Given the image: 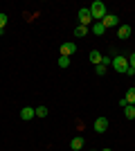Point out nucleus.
Masks as SVG:
<instances>
[{
	"mask_svg": "<svg viewBox=\"0 0 135 151\" xmlns=\"http://www.w3.org/2000/svg\"><path fill=\"white\" fill-rule=\"evenodd\" d=\"M88 9H90V16H92V18H97L99 23L106 18V5H104L101 0H95V2H92Z\"/></svg>",
	"mask_w": 135,
	"mask_h": 151,
	"instance_id": "f257e3e1",
	"label": "nucleus"
},
{
	"mask_svg": "<svg viewBox=\"0 0 135 151\" xmlns=\"http://www.w3.org/2000/svg\"><path fill=\"white\" fill-rule=\"evenodd\" d=\"M110 63H113V68H115L117 72L126 75V70H129V59H126V57H122V54H119V57H115Z\"/></svg>",
	"mask_w": 135,
	"mask_h": 151,
	"instance_id": "f03ea898",
	"label": "nucleus"
},
{
	"mask_svg": "<svg viewBox=\"0 0 135 151\" xmlns=\"http://www.w3.org/2000/svg\"><path fill=\"white\" fill-rule=\"evenodd\" d=\"M90 20H92V16H90V9H88V7H84V9H79V23L88 27V23H90Z\"/></svg>",
	"mask_w": 135,
	"mask_h": 151,
	"instance_id": "7ed1b4c3",
	"label": "nucleus"
},
{
	"mask_svg": "<svg viewBox=\"0 0 135 151\" xmlns=\"http://www.w3.org/2000/svg\"><path fill=\"white\" fill-rule=\"evenodd\" d=\"M101 23H104V27L108 29V27H115V25H119V18H117L115 14H106V18H104Z\"/></svg>",
	"mask_w": 135,
	"mask_h": 151,
	"instance_id": "20e7f679",
	"label": "nucleus"
},
{
	"mask_svg": "<svg viewBox=\"0 0 135 151\" xmlns=\"http://www.w3.org/2000/svg\"><path fill=\"white\" fill-rule=\"evenodd\" d=\"M77 52V45L74 43H63L61 45V57H70V54H74Z\"/></svg>",
	"mask_w": 135,
	"mask_h": 151,
	"instance_id": "39448f33",
	"label": "nucleus"
},
{
	"mask_svg": "<svg viewBox=\"0 0 135 151\" xmlns=\"http://www.w3.org/2000/svg\"><path fill=\"white\" fill-rule=\"evenodd\" d=\"M106 129H108V120H106V117H97V120H95V131L104 133Z\"/></svg>",
	"mask_w": 135,
	"mask_h": 151,
	"instance_id": "423d86ee",
	"label": "nucleus"
},
{
	"mask_svg": "<svg viewBox=\"0 0 135 151\" xmlns=\"http://www.w3.org/2000/svg\"><path fill=\"white\" fill-rule=\"evenodd\" d=\"M20 117H23L25 122H29L32 117H36V108H29V106H25L23 111H20Z\"/></svg>",
	"mask_w": 135,
	"mask_h": 151,
	"instance_id": "0eeeda50",
	"label": "nucleus"
},
{
	"mask_svg": "<svg viewBox=\"0 0 135 151\" xmlns=\"http://www.w3.org/2000/svg\"><path fill=\"white\" fill-rule=\"evenodd\" d=\"M131 32H133V29H131V25H119V29H117V36L124 41V38H129V36H131Z\"/></svg>",
	"mask_w": 135,
	"mask_h": 151,
	"instance_id": "6e6552de",
	"label": "nucleus"
},
{
	"mask_svg": "<svg viewBox=\"0 0 135 151\" xmlns=\"http://www.w3.org/2000/svg\"><path fill=\"white\" fill-rule=\"evenodd\" d=\"M90 61L95 63V65H99V63H104V54H101V52H97V50H92V52H90Z\"/></svg>",
	"mask_w": 135,
	"mask_h": 151,
	"instance_id": "1a4fd4ad",
	"label": "nucleus"
},
{
	"mask_svg": "<svg viewBox=\"0 0 135 151\" xmlns=\"http://www.w3.org/2000/svg\"><path fill=\"white\" fill-rule=\"evenodd\" d=\"M124 115H126V120H135V106L133 104L124 106Z\"/></svg>",
	"mask_w": 135,
	"mask_h": 151,
	"instance_id": "9d476101",
	"label": "nucleus"
},
{
	"mask_svg": "<svg viewBox=\"0 0 135 151\" xmlns=\"http://www.w3.org/2000/svg\"><path fill=\"white\" fill-rule=\"evenodd\" d=\"M70 147H72L74 151H77V149H81V147H84V138H79V135H77V138H72Z\"/></svg>",
	"mask_w": 135,
	"mask_h": 151,
	"instance_id": "9b49d317",
	"label": "nucleus"
},
{
	"mask_svg": "<svg viewBox=\"0 0 135 151\" xmlns=\"http://www.w3.org/2000/svg\"><path fill=\"white\" fill-rule=\"evenodd\" d=\"M86 34H88V27H86V25L74 27V36H79V38H81V36H86Z\"/></svg>",
	"mask_w": 135,
	"mask_h": 151,
	"instance_id": "f8f14e48",
	"label": "nucleus"
},
{
	"mask_svg": "<svg viewBox=\"0 0 135 151\" xmlns=\"http://www.w3.org/2000/svg\"><path fill=\"white\" fill-rule=\"evenodd\" d=\"M126 101L135 106V88H129V90H126Z\"/></svg>",
	"mask_w": 135,
	"mask_h": 151,
	"instance_id": "ddd939ff",
	"label": "nucleus"
},
{
	"mask_svg": "<svg viewBox=\"0 0 135 151\" xmlns=\"http://www.w3.org/2000/svg\"><path fill=\"white\" fill-rule=\"evenodd\" d=\"M92 32H95L97 36H101L104 32H106V27H104V23H97V25H92Z\"/></svg>",
	"mask_w": 135,
	"mask_h": 151,
	"instance_id": "4468645a",
	"label": "nucleus"
},
{
	"mask_svg": "<svg viewBox=\"0 0 135 151\" xmlns=\"http://www.w3.org/2000/svg\"><path fill=\"white\" fill-rule=\"evenodd\" d=\"M59 65H61V68H68V65H70V57H59Z\"/></svg>",
	"mask_w": 135,
	"mask_h": 151,
	"instance_id": "2eb2a0df",
	"label": "nucleus"
},
{
	"mask_svg": "<svg viewBox=\"0 0 135 151\" xmlns=\"http://www.w3.org/2000/svg\"><path fill=\"white\" fill-rule=\"evenodd\" d=\"M5 25H7V14L0 12V32H5Z\"/></svg>",
	"mask_w": 135,
	"mask_h": 151,
	"instance_id": "dca6fc26",
	"label": "nucleus"
},
{
	"mask_svg": "<svg viewBox=\"0 0 135 151\" xmlns=\"http://www.w3.org/2000/svg\"><path fill=\"white\" fill-rule=\"evenodd\" d=\"M45 115H47V108H45V106H39V108H36V117H45Z\"/></svg>",
	"mask_w": 135,
	"mask_h": 151,
	"instance_id": "f3484780",
	"label": "nucleus"
},
{
	"mask_svg": "<svg viewBox=\"0 0 135 151\" xmlns=\"http://www.w3.org/2000/svg\"><path fill=\"white\" fill-rule=\"evenodd\" d=\"M97 75H99V77H104V75H106V65H104V63H99V65H97Z\"/></svg>",
	"mask_w": 135,
	"mask_h": 151,
	"instance_id": "a211bd4d",
	"label": "nucleus"
},
{
	"mask_svg": "<svg viewBox=\"0 0 135 151\" xmlns=\"http://www.w3.org/2000/svg\"><path fill=\"white\" fill-rule=\"evenodd\" d=\"M129 65H131V68L135 70V52H133V54H131V57H129Z\"/></svg>",
	"mask_w": 135,
	"mask_h": 151,
	"instance_id": "6ab92c4d",
	"label": "nucleus"
},
{
	"mask_svg": "<svg viewBox=\"0 0 135 151\" xmlns=\"http://www.w3.org/2000/svg\"><path fill=\"white\" fill-rule=\"evenodd\" d=\"M126 75H129V77H135V70L131 68V65H129V70H126Z\"/></svg>",
	"mask_w": 135,
	"mask_h": 151,
	"instance_id": "aec40b11",
	"label": "nucleus"
},
{
	"mask_svg": "<svg viewBox=\"0 0 135 151\" xmlns=\"http://www.w3.org/2000/svg\"><path fill=\"white\" fill-rule=\"evenodd\" d=\"M104 151H110V149H104Z\"/></svg>",
	"mask_w": 135,
	"mask_h": 151,
	"instance_id": "412c9836",
	"label": "nucleus"
},
{
	"mask_svg": "<svg viewBox=\"0 0 135 151\" xmlns=\"http://www.w3.org/2000/svg\"><path fill=\"white\" fill-rule=\"evenodd\" d=\"M133 88H135V83H133Z\"/></svg>",
	"mask_w": 135,
	"mask_h": 151,
	"instance_id": "4be33fe9",
	"label": "nucleus"
}]
</instances>
